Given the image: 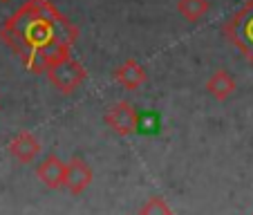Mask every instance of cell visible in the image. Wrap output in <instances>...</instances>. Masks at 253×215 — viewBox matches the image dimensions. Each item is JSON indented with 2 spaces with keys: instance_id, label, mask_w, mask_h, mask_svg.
Instances as JSON below:
<instances>
[{
  "instance_id": "cell-1",
  "label": "cell",
  "mask_w": 253,
  "mask_h": 215,
  "mask_svg": "<svg viewBox=\"0 0 253 215\" xmlns=\"http://www.w3.org/2000/svg\"><path fill=\"white\" fill-rule=\"evenodd\" d=\"M79 27L49 0H27L0 25V41L32 74H47L52 65L72 56Z\"/></svg>"
},
{
  "instance_id": "cell-2",
  "label": "cell",
  "mask_w": 253,
  "mask_h": 215,
  "mask_svg": "<svg viewBox=\"0 0 253 215\" xmlns=\"http://www.w3.org/2000/svg\"><path fill=\"white\" fill-rule=\"evenodd\" d=\"M226 41L242 52V56L253 65V0H247L240 11H235L222 27Z\"/></svg>"
},
{
  "instance_id": "cell-3",
  "label": "cell",
  "mask_w": 253,
  "mask_h": 215,
  "mask_svg": "<svg viewBox=\"0 0 253 215\" xmlns=\"http://www.w3.org/2000/svg\"><path fill=\"white\" fill-rule=\"evenodd\" d=\"M47 79L61 94H72L83 81H85V67L77 61V58H63L56 65L47 70Z\"/></svg>"
},
{
  "instance_id": "cell-4",
  "label": "cell",
  "mask_w": 253,
  "mask_h": 215,
  "mask_svg": "<svg viewBox=\"0 0 253 215\" xmlns=\"http://www.w3.org/2000/svg\"><path fill=\"white\" fill-rule=\"evenodd\" d=\"M103 121L119 137H130V134L141 130V115L134 110V105L128 103V101H119V103L110 105Z\"/></svg>"
},
{
  "instance_id": "cell-5",
  "label": "cell",
  "mask_w": 253,
  "mask_h": 215,
  "mask_svg": "<svg viewBox=\"0 0 253 215\" xmlns=\"http://www.w3.org/2000/svg\"><path fill=\"white\" fill-rule=\"evenodd\" d=\"M92 184V168L81 157H72L65 164V188L72 195H81Z\"/></svg>"
},
{
  "instance_id": "cell-6",
  "label": "cell",
  "mask_w": 253,
  "mask_h": 215,
  "mask_svg": "<svg viewBox=\"0 0 253 215\" xmlns=\"http://www.w3.org/2000/svg\"><path fill=\"white\" fill-rule=\"evenodd\" d=\"M7 148H9V155L18 164H32L34 159H36V155L41 153V141L34 137L32 132L23 130V132H18L11 139Z\"/></svg>"
},
{
  "instance_id": "cell-7",
  "label": "cell",
  "mask_w": 253,
  "mask_h": 215,
  "mask_svg": "<svg viewBox=\"0 0 253 215\" xmlns=\"http://www.w3.org/2000/svg\"><path fill=\"white\" fill-rule=\"evenodd\" d=\"M36 177H39L47 188L56 191V188L65 186V164H63L56 155H47V157L36 166Z\"/></svg>"
},
{
  "instance_id": "cell-8",
  "label": "cell",
  "mask_w": 253,
  "mask_h": 215,
  "mask_svg": "<svg viewBox=\"0 0 253 215\" xmlns=\"http://www.w3.org/2000/svg\"><path fill=\"white\" fill-rule=\"evenodd\" d=\"M115 81L119 83L124 90H139L146 83V67L137 61V58H128L115 70Z\"/></svg>"
},
{
  "instance_id": "cell-9",
  "label": "cell",
  "mask_w": 253,
  "mask_h": 215,
  "mask_svg": "<svg viewBox=\"0 0 253 215\" xmlns=\"http://www.w3.org/2000/svg\"><path fill=\"white\" fill-rule=\"evenodd\" d=\"M235 87H238L235 86V79L226 70H215L209 77V81H206V92L215 101H226L229 96H233Z\"/></svg>"
},
{
  "instance_id": "cell-10",
  "label": "cell",
  "mask_w": 253,
  "mask_h": 215,
  "mask_svg": "<svg viewBox=\"0 0 253 215\" xmlns=\"http://www.w3.org/2000/svg\"><path fill=\"white\" fill-rule=\"evenodd\" d=\"M211 9L209 0H177V11L188 20V23H197L202 20Z\"/></svg>"
},
{
  "instance_id": "cell-11",
  "label": "cell",
  "mask_w": 253,
  "mask_h": 215,
  "mask_svg": "<svg viewBox=\"0 0 253 215\" xmlns=\"http://www.w3.org/2000/svg\"><path fill=\"white\" fill-rule=\"evenodd\" d=\"M139 215H172V211H170V206L166 204V200H162V197H150V200L141 206Z\"/></svg>"
},
{
  "instance_id": "cell-12",
  "label": "cell",
  "mask_w": 253,
  "mask_h": 215,
  "mask_svg": "<svg viewBox=\"0 0 253 215\" xmlns=\"http://www.w3.org/2000/svg\"><path fill=\"white\" fill-rule=\"evenodd\" d=\"M0 2H9V0H0Z\"/></svg>"
}]
</instances>
